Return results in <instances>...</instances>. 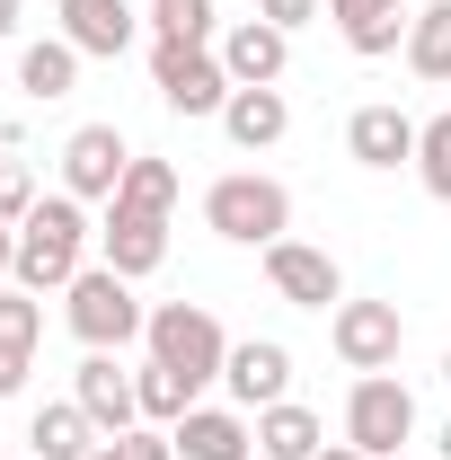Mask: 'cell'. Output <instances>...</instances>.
Here are the masks:
<instances>
[{
	"label": "cell",
	"instance_id": "obj_14",
	"mask_svg": "<svg viewBox=\"0 0 451 460\" xmlns=\"http://www.w3.org/2000/svg\"><path fill=\"white\" fill-rule=\"evenodd\" d=\"M213 54H222L230 89H275L283 71H292V36H283L275 18H230Z\"/></svg>",
	"mask_w": 451,
	"mask_h": 460
},
{
	"label": "cell",
	"instance_id": "obj_12",
	"mask_svg": "<svg viewBox=\"0 0 451 460\" xmlns=\"http://www.w3.org/2000/svg\"><path fill=\"white\" fill-rule=\"evenodd\" d=\"M345 160L354 169H416V115L390 107V98H372V107H354L345 115Z\"/></svg>",
	"mask_w": 451,
	"mask_h": 460
},
{
	"label": "cell",
	"instance_id": "obj_26",
	"mask_svg": "<svg viewBox=\"0 0 451 460\" xmlns=\"http://www.w3.org/2000/svg\"><path fill=\"white\" fill-rule=\"evenodd\" d=\"M186 407H195L186 372H169V363H142V425H177Z\"/></svg>",
	"mask_w": 451,
	"mask_h": 460
},
{
	"label": "cell",
	"instance_id": "obj_9",
	"mask_svg": "<svg viewBox=\"0 0 451 460\" xmlns=\"http://www.w3.org/2000/svg\"><path fill=\"white\" fill-rule=\"evenodd\" d=\"M124 169H133V142H124L115 124H80V133L62 142V195H80V204H115Z\"/></svg>",
	"mask_w": 451,
	"mask_h": 460
},
{
	"label": "cell",
	"instance_id": "obj_20",
	"mask_svg": "<svg viewBox=\"0 0 451 460\" xmlns=\"http://www.w3.org/2000/svg\"><path fill=\"white\" fill-rule=\"evenodd\" d=\"M107 443L98 425H89V407L80 399H45L36 407V425H27V460H89Z\"/></svg>",
	"mask_w": 451,
	"mask_h": 460
},
{
	"label": "cell",
	"instance_id": "obj_33",
	"mask_svg": "<svg viewBox=\"0 0 451 460\" xmlns=\"http://www.w3.org/2000/svg\"><path fill=\"white\" fill-rule=\"evenodd\" d=\"M169 9H204V0H151V18H169Z\"/></svg>",
	"mask_w": 451,
	"mask_h": 460
},
{
	"label": "cell",
	"instance_id": "obj_15",
	"mask_svg": "<svg viewBox=\"0 0 451 460\" xmlns=\"http://www.w3.org/2000/svg\"><path fill=\"white\" fill-rule=\"evenodd\" d=\"M222 390H230V407H275V399H292V345H275V337H230V363H222Z\"/></svg>",
	"mask_w": 451,
	"mask_h": 460
},
{
	"label": "cell",
	"instance_id": "obj_34",
	"mask_svg": "<svg viewBox=\"0 0 451 460\" xmlns=\"http://www.w3.org/2000/svg\"><path fill=\"white\" fill-rule=\"evenodd\" d=\"M319 460H363V452H354V443H328V452H319Z\"/></svg>",
	"mask_w": 451,
	"mask_h": 460
},
{
	"label": "cell",
	"instance_id": "obj_21",
	"mask_svg": "<svg viewBox=\"0 0 451 460\" xmlns=\"http://www.w3.org/2000/svg\"><path fill=\"white\" fill-rule=\"evenodd\" d=\"M18 89L36 98V107H54L80 89V45H62V36H36V45H18Z\"/></svg>",
	"mask_w": 451,
	"mask_h": 460
},
{
	"label": "cell",
	"instance_id": "obj_22",
	"mask_svg": "<svg viewBox=\"0 0 451 460\" xmlns=\"http://www.w3.org/2000/svg\"><path fill=\"white\" fill-rule=\"evenodd\" d=\"M407 71L416 80H451V0H425L416 18H407Z\"/></svg>",
	"mask_w": 451,
	"mask_h": 460
},
{
	"label": "cell",
	"instance_id": "obj_2",
	"mask_svg": "<svg viewBox=\"0 0 451 460\" xmlns=\"http://www.w3.org/2000/svg\"><path fill=\"white\" fill-rule=\"evenodd\" d=\"M204 230L230 239V248H275L292 239V186L266 169H230L204 186Z\"/></svg>",
	"mask_w": 451,
	"mask_h": 460
},
{
	"label": "cell",
	"instance_id": "obj_6",
	"mask_svg": "<svg viewBox=\"0 0 451 460\" xmlns=\"http://www.w3.org/2000/svg\"><path fill=\"white\" fill-rule=\"evenodd\" d=\"M151 89L169 115H222L230 107V71L213 45H186V36H151Z\"/></svg>",
	"mask_w": 451,
	"mask_h": 460
},
{
	"label": "cell",
	"instance_id": "obj_35",
	"mask_svg": "<svg viewBox=\"0 0 451 460\" xmlns=\"http://www.w3.org/2000/svg\"><path fill=\"white\" fill-rule=\"evenodd\" d=\"M434 452H443V460H451V425H443V434H434Z\"/></svg>",
	"mask_w": 451,
	"mask_h": 460
},
{
	"label": "cell",
	"instance_id": "obj_36",
	"mask_svg": "<svg viewBox=\"0 0 451 460\" xmlns=\"http://www.w3.org/2000/svg\"><path fill=\"white\" fill-rule=\"evenodd\" d=\"M443 381H451V354H443Z\"/></svg>",
	"mask_w": 451,
	"mask_h": 460
},
{
	"label": "cell",
	"instance_id": "obj_16",
	"mask_svg": "<svg viewBox=\"0 0 451 460\" xmlns=\"http://www.w3.org/2000/svg\"><path fill=\"white\" fill-rule=\"evenodd\" d=\"M169 434H177V460H257V416L248 407H204L195 399Z\"/></svg>",
	"mask_w": 451,
	"mask_h": 460
},
{
	"label": "cell",
	"instance_id": "obj_4",
	"mask_svg": "<svg viewBox=\"0 0 451 460\" xmlns=\"http://www.w3.org/2000/svg\"><path fill=\"white\" fill-rule=\"evenodd\" d=\"M62 328L89 345V354H124V345L151 328V310L133 301V284H124L115 266H80L71 292H62Z\"/></svg>",
	"mask_w": 451,
	"mask_h": 460
},
{
	"label": "cell",
	"instance_id": "obj_19",
	"mask_svg": "<svg viewBox=\"0 0 451 460\" xmlns=\"http://www.w3.org/2000/svg\"><path fill=\"white\" fill-rule=\"evenodd\" d=\"M319 452H328V425H319V407H301V399L257 407V460H319Z\"/></svg>",
	"mask_w": 451,
	"mask_h": 460
},
{
	"label": "cell",
	"instance_id": "obj_32",
	"mask_svg": "<svg viewBox=\"0 0 451 460\" xmlns=\"http://www.w3.org/2000/svg\"><path fill=\"white\" fill-rule=\"evenodd\" d=\"M9 36H18V0H0V45H9Z\"/></svg>",
	"mask_w": 451,
	"mask_h": 460
},
{
	"label": "cell",
	"instance_id": "obj_5",
	"mask_svg": "<svg viewBox=\"0 0 451 460\" xmlns=\"http://www.w3.org/2000/svg\"><path fill=\"white\" fill-rule=\"evenodd\" d=\"M345 443L363 460H398L416 443V390L398 372H354V390H345Z\"/></svg>",
	"mask_w": 451,
	"mask_h": 460
},
{
	"label": "cell",
	"instance_id": "obj_17",
	"mask_svg": "<svg viewBox=\"0 0 451 460\" xmlns=\"http://www.w3.org/2000/svg\"><path fill=\"white\" fill-rule=\"evenodd\" d=\"M328 18H337V45L345 54H363V62H381L407 45V0H328Z\"/></svg>",
	"mask_w": 451,
	"mask_h": 460
},
{
	"label": "cell",
	"instance_id": "obj_11",
	"mask_svg": "<svg viewBox=\"0 0 451 460\" xmlns=\"http://www.w3.org/2000/svg\"><path fill=\"white\" fill-rule=\"evenodd\" d=\"M98 266H115L124 284L160 275V266H169V222H160V213H133V204H107V213H98Z\"/></svg>",
	"mask_w": 451,
	"mask_h": 460
},
{
	"label": "cell",
	"instance_id": "obj_29",
	"mask_svg": "<svg viewBox=\"0 0 451 460\" xmlns=\"http://www.w3.org/2000/svg\"><path fill=\"white\" fill-rule=\"evenodd\" d=\"M257 18H275L283 36H292V27H310V18H328V0H257Z\"/></svg>",
	"mask_w": 451,
	"mask_h": 460
},
{
	"label": "cell",
	"instance_id": "obj_10",
	"mask_svg": "<svg viewBox=\"0 0 451 460\" xmlns=\"http://www.w3.org/2000/svg\"><path fill=\"white\" fill-rule=\"evenodd\" d=\"M71 399L89 407V425L115 443V434H133V425H142V372H124V354H80Z\"/></svg>",
	"mask_w": 451,
	"mask_h": 460
},
{
	"label": "cell",
	"instance_id": "obj_25",
	"mask_svg": "<svg viewBox=\"0 0 451 460\" xmlns=\"http://www.w3.org/2000/svg\"><path fill=\"white\" fill-rule=\"evenodd\" d=\"M45 345V301L27 284H0V354H36Z\"/></svg>",
	"mask_w": 451,
	"mask_h": 460
},
{
	"label": "cell",
	"instance_id": "obj_28",
	"mask_svg": "<svg viewBox=\"0 0 451 460\" xmlns=\"http://www.w3.org/2000/svg\"><path fill=\"white\" fill-rule=\"evenodd\" d=\"M89 460H177V434H169V425H133V434L98 443Z\"/></svg>",
	"mask_w": 451,
	"mask_h": 460
},
{
	"label": "cell",
	"instance_id": "obj_3",
	"mask_svg": "<svg viewBox=\"0 0 451 460\" xmlns=\"http://www.w3.org/2000/svg\"><path fill=\"white\" fill-rule=\"evenodd\" d=\"M142 345H151V363L186 372V390H195V399L222 381V363H230V328L204 310V301H160V310H151V328H142Z\"/></svg>",
	"mask_w": 451,
	"mask_h": 460
},
{
	"label": "cell",
	"instance_id": "obj_27",
	"mask_svg": "<svg viewBox=\"0 0 451 460\" xmlns=\"http://www.w3.org/2000/svg\"><path fill=\"white\" fill-rule=\"evenodd\" d=\"M36 195H45L36 169H27L18 151H0V222H27V213H36Z\"/></svg>",
	"mask_w": 451,
	"mask_h": 460
},
{
	"label": "cell",
	"instance_id": "obj_13",
	"mask_svg": "<svg viewBox=\"0 0 451 460\" xmlns=\"http://www.w3.org/2000/svg\"><path fill=\"white\" fill-rule=\"evenodd\" d=\"M62 9V45H80V62H124L142 45V18H133V0H54Z\"/></svg>",
	"mask_w": 451,
	"mask_h": 460
},
{
	"label": "cell",
	"instance_id": "obj_7",
	"mask_svg": "<svg viewBox=\"0 0 451 460\" xmlns=\"http://www.w3.org/2000/svg\"><path fill=\"white\" fill-rule=\"evenodd\" d=\"M328 345H337L345 372H390L398 345H407V319H398V301H337L328 310Z\"/></svg>",
	"mask_w": 451,
	"mask_h": 460
},
{
	"label": "cell",
	"instance_id": "obj_23",
	"mask_svg": "<svg viewBox=\"0 0 451 460\" xmlns=\"http://www.w3.org/2000/svg\"><path fill=\"white\" fill-rule=\"evenodd\" d=\"M177 195H186V177L169 169V160H151V151H133V169H124V186H115V204H133V213H160L169 222Z\"/></svg>",
	"mask_w": 451,
	"mask_h": 460
},
{
	"label": "cell",
	"instance_id": "obj_8",
	"mask_svg": "<svg viewBox=\"0 0 451 460\" xmlns=\"http://www.w3.org/2000/svg\"><path fill=\"white\" fill-rule=\"evenodd\" d=\"M257 257H266L275 301H292V310H337V301H345V266L328 257V248H310V239H275V248H257Z\"/></svg>",
	"mask_w": 451,
	"mask_h": 460
},
{
	"label": "cell",
	"instance_id": "obj_24",
	"mask_svg": "<svg viewBox=\"0 0 451 460\" xmlns=\"http://www.w3.org/2000/svg\"><path fill=\"white\" fill-rule=\"evenodd\" d=\"M416 186L451 204V107L443 115H416Z\"/></svg>",
	"mask_w": 451,
	"mask_h": 460
},
{
	"label": "cell",
	"instance_id": "obj_37",
	"mask_svg": "<svg viewBox=\"0 0 451 460\" xmlns=\"http://www.w3.org/2000/svg\"><path fill=\"white\" fill-rule=\"evenodd\" d=\"M0 460H18V452H0Z\"/></svg>",
	"mask_w": 451,
	"mask_h": 460
},
{
	"label": "cell",
	"instance_id": "obj_30",
	"mask_svg": "<svg viewBox=\"0 0 451 460\" xmlns=\"http://www.w3.org/2000/svg\"><path fill=\"white\" fill-rule=\"evenodd\" d=\"M27 372H36V354H0V399H18V390H27Z\"/></svg>",
	"mask_w": 451,
	"mask_h": 460
},
{
	"label": "cell",
	"instance_id": "obj_18",
	"mask_svg": "<svg viewBox=\"0 0 451 460\" xmlns=\"http://www.w3.org/2000/svg\"><path fill=\"white\" fill-rule=\"evenodd\" d=\"M213 124H222L239 151H275L283 133H292V98H283V89H230V107L213 115Z\"/></svg>",
	"mask_w": 451,
	"mask_h": 460
},
{
	"label": "cell",
	"instance_id": "obj_1",
	"mask_svg": "<svg viewBox=\"0 0 451 460\" xmlns=\"http://www.w3.org/2000/svg\"><path fill=\"white\" fill-rule=\"evenodd\" d=\"M89 239H98V222H89V204L80 195H36V213L18 222V266H9V284H27L36 301L45 292H71V275L89 266Z\"/></svg>",
	"mask_w": 451,
	"mask_h": 460
},
{
	"label": "cell",
	"instance_id": "obj_31",
	"mask_svg": "<svg viewBox=\"0 0 451 460\" xmlns=\"http://www.w3.org/2000/svg\"><path fill=\"white\" fill-rule=\"evenodd\" d=\"M9 266H18V222H0V284H9Z\"/></svg>",
	"mask_w": 451,
	"mask_h": 460
}]
</instances>
